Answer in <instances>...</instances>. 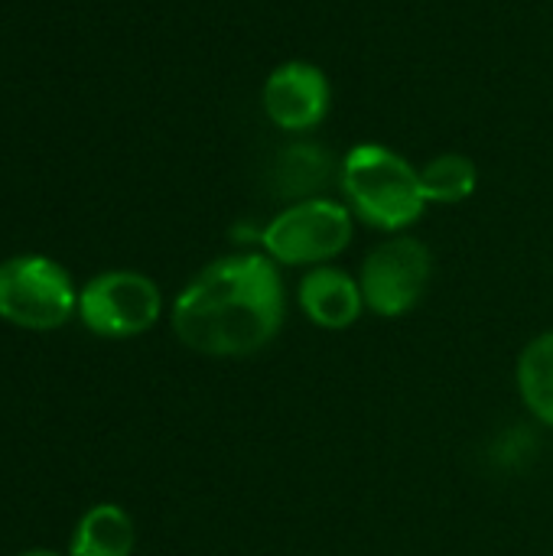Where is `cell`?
Instances as JSON below:
<instances>
[{
  "instance_id": "cell-1",
  "label": "cell",
  "mask_w": 553,
  "mask_h": 556,
  "mask_svg": "<svg viewBox=\"0 0 553 556\" xmlns=\"http://www.w3.org/2000/svg\"><path fill=\"white\" fill-rule=\"evenodd\" d=\"M287 290L267 254H228L199 270L173 303L176 339L209 358H251L284 329Z\"/></svg>"
},
{
  "instance_id": "cell-2",
  "label": "cell",
  "mask_w": 553,
  "mask_h": 556,
  "mask_svg": "<svg viewBox=\"0 0 553 556\" xmlns=\"http://www.w3.org/2000/svg\"><path fill=\"white\" fill-rule=\"evenodd\" d=\"M339 182L349 212L378 231H404L427 208L420 173L385 143H355L342 160Z\"/></svg>"
},
{
  "instance_id": "cell-3",
  "label": "cell",
  "mask_w": 553,
  "mask_h": 556,
  "mask_svg": "<svg viewBox=\"0 0 553 556\" xmlns=\"http://www.w3.org/2000/svg\"><path fill=\"white\" fill-rule=\"evenodd\" d=\"M352 212L332 199H300L277 212L257 235L264 254L284 267H323L339 257L355 235Z\"/></svg>"
},
{
  "instance_id": "cell-4",
  "label": "cell",
  "mask_w": 553,
  "mask_h": 556,
  "mask_svg": "<svg viewBox=\"0 0 553 556\" xmlns=\"http://www.w3.org/2000/svg\"><path fill=\"white\" fill-rule=\"evenodd\" d=\"M78 309V293L62 264L23 254L0 264V319L29 332H52Z\"/></svg>"
},
{
  "instance_id": "cell-5",
  "label": "cell",
  "mask_w": 553,
  "mask_h": 556,
  "mask_svg": "<svg viewBox=\"0 0 553 556\" xmlns=\"http://www.w3.org/2000/svg\"><path fill=\"white\" fill-rule=\"evenodd\" d=\"M433 277V254L424 241L411 235H394L368 251L362 261L359 287L365 296V309L381 319L407 316L427 296Z\"/></svg>"
},
{
  "instance_id": "cell-6",
  "label": "cell",
  "mask_w": 553,
  "mask_h": 556,
  "mask_svg": "<svg viewBox=\"0 0 553 556\" xmlns=\"http://www.w3.org/2000/svg\"><path fill=\"white\" fill-rule=\"evenodd\" d=\"M163 313L160 287L137 270H108L78 293V316L85 329L101 339H134L156 326Z\"/></svg>"
},
{
  "instance_id": "cell-7",
  "label": "cell",
  "mask_w": 553,
  "mask_h": 556,
  "mask_svg": "<svg viewBox=\"0 0 553 556\" xmlns=\"http://www.w3.org/2000/svg\"><path fill=\"white\" fill-rule=\"evenodd\" d=\"M329 101H332V88H329L326 72L303 59L277 65L267 75L264 91H261L264 114L280 130H290V134L319 127L329 114Z\"/></svg>"
},
{
  "instance_id": "cell-8",
  "label": "cell",
  "mask_w": 553,
  "mask_h": 556,
  "mask_svg": "<svg viewBox=\"0 0 553 556\" xmlns=\"http://www.w3.org/2000/svg\"><path fill=\"white\" fill-rule=\"evenodd\" d=\"M297 303L313 326L329 329V332H342L355 326L359 316L365 313V296H362L359 280L332 264H323L303 274L297 287Z\"/></svg>"
},
{
  "instance_id": "cell-9",
  "label": "cell",
  "mask_w": 553,
  "mask_h": 556,
  "mask_svg": "<svg viewBox=\"0 0 553 556\" xmlns=\"http://www.w3.org/2000/svg\"><path fill=\"white\" fill-rule=\"evenodd\" d=\"M137 531L121 505H95L81 515L68 556H130Z\"/></svg>"
},
{
  "instance_id": "cell-10",
  "label": "cell",
  "mask_w": 553,
  "mask_h": 556,
  "mask_svg": "<svg viewBox=\"0 0 553 556\" xmlns=\"http://www.w3.org/2000/svg\"><path fill=\"white\" fill-rule=\"evenodd\" d=\"M515 381L531 417L544 427H553V332H544L525 345Z\"/></svg>"
},
{
  "instance_id": "cell-11",
  "label": "cell",
  "mask_w": 553,
  "mask_h": 556,
  "mask_svg": "<svg viewBox=\"0 0 553 556\" xmlns=\"http://www.w3.org/2000/svg\"><path fill=\"white\" fill-rule=\"evenodd\" d=\"M332 176V156L326 147L316 143H297L280 150L274 179L280 186L284 195H303V199H316L313 192H319Z\"/></svg>"
},
{
  "instance_id": "cell-12",
  "label": "cell",
  "mask_w": 553,
  "mask_h": 556,
  "mask_svg": "<svg viewBox=\"0 0 553 556\" xmlns=\"http://www.w3.org/2000/svg\"><path fill=\"white\" fill-rule=\"evenodd\" d=\"M479 186V169L463 153H440L420 169V189L427 202L437 205H460Z\"/></svg>"
},
{
  "instance_id": "cell-13",
  "label": "cell",
  "mask_w": 553,
  "mask_h": 556,
  "mask_svg": "<svg viewBox=\"0 0 553 556\" xmlns=\"http://www.w3.org/2000/svg\"><path fill=\"white\" fill-rule=\"evenodd\" d=\"M20 556H62V554H55V551H26V554H20Z\"/></svg>"
}]
</instances>
